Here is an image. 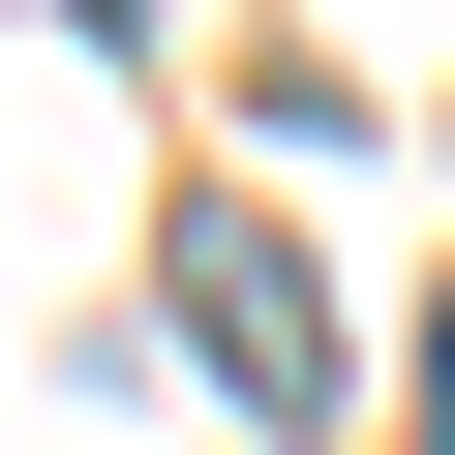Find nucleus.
<instances>
[{
  "label": "nucleus",
  "instance_id": "obj_1",
  "mask_svg": "<svg viewBox=\"0 0 455 455\" xmlns=\"http://www.w3.org/2000/svg\"><path fill=\"white\" fill-rule=\"evenodd\" d=\"M182 334H212V395H243V425H334V304H304V243H274L243 182L182 212Z\"/></svg>",
  "mask_w": 455,
  "mask_h": 455
}]
</instances>
